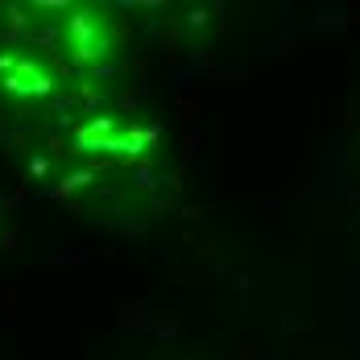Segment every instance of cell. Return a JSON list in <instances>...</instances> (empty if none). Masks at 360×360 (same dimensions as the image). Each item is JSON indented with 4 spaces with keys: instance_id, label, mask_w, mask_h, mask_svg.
<instances>
[{
    "instance_id": "1",
    "label": "cell",
    "mask_w": 360,
    "mask_h": 360,
    "mask_svg": "<svg viewBox=\"0 0 360 360\" xmlns=\"http://www.w3.org/2000/svg\"><path fill=\"white\" fill-rule=\"evenodd\" d=\"M116 41L112 17H104L100 8H75L67 17V46L79 58H104Z\"/></svg>"
}]
</instances>
